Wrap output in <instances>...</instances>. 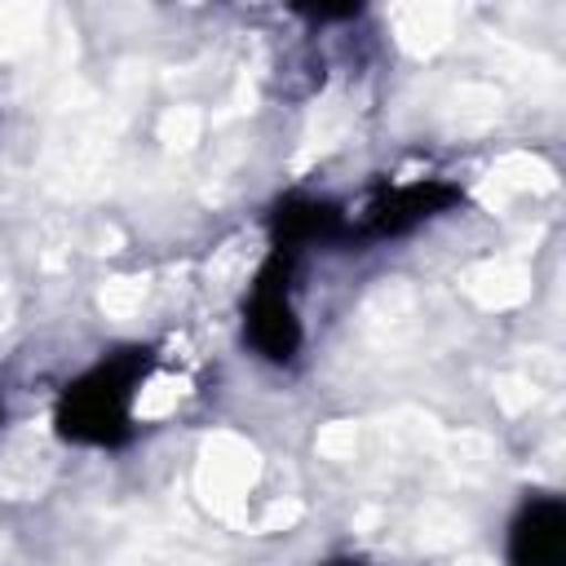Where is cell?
<instances>
[{
    "label": "cell",
    "mask_w": 566,
    "mask_h": 566,
    "mask_svg": "<svg viewBox=\"0 0 566 566\" xmlns=\"http://www.w3.org/2000/svg\"><path fill=\"white\" fill-rule=\"evenodd\" d=\"M155 354L146 345H119L102 354L88 371H80L53 407L57 438L75 447H124L133 438V402L142 380L150 376Z\"/></svg>",
    "instance_id": "6da1fadb"
},
{
    "label": "cell",
    "mask_w": 566,
    "mask_h": 566,
    "mask_svg": "<svg viewBox=\"0 0 566 566\" xmlns=\"http://www.w3.org/2000/svg\"><path fill=\"white\" fill-rule=\"evenodd\" d=\"M292 270H296L292 256L265 252L261 270L248 283V296H243V340L265 363H292L305 340L301 314L292 301Z\"/></svg>",
    "instance_id": "7a4b0ae2"
},
{
    "label": "cell",
    "mask_w": 566,
    "mask_h": 566,
    "mask_svg": "<svg viewBox=\"0 0 566 566\" xmlns=\"http://www.w3.org/2000/svg\"><path fill=\"white\" fill-rule=\"evenodd\" d=\"M455 203H464L460 186L438 181V177H424V181H411V186H385L363 203L358 217H349V234L345 239H354V243L402 239V234L420 230L424 221L451 212Z\"/></svg>",
    "instance_id": "3957f363"
},
{
    "label": "cell",
    "mask_w": 566,
    "mask_h": 566,
    "mask_svg": "<svg viewBox=\"0 0 566 566\" xmlns=\"http://www.w3.org/2000/svg\"><path fill=\"white\" fill-rule=\"evenodd\" d=\"M345 234H349V212H340V203L318 195H283L270 212V252H283L292 261L305 248L345 243Z\"/></svg>",
    "instance_id": "277c9868"
},
{
    "label": "cell",
    "mask_w": 566,
    "mask_h": 566,
    "mask_svg": "<svg viewBox=\"0 0 566 566\" xmlns=\"http://www.w3.org/2000/svg\"><path fill=\"white\" fill-rule=\"evenodd\" d=\"M509 566H566V504L526 495L509 522Z\"/></svg>",
    "instance_id": "5b68a950"
},
{
    "label": "cell",
    "mask_w": 566,
    "mask_h": 566,
    "mask_svg": "<svg viewBox=\"0 0 566 566\" xmlns=\"http://www.w3.org/2000/svg\"><path fill=\"white\" fill-rule=\"evenodd\" d=\"M318 566H371L367 557H354V553H340V557H327V562H318Z\"/></svg>",
    "instance_id": "8992f818"
},
{
    "label": "cell",
    "mask_w": 566,
    "mask_h": 566,
    "mask_svg": "<svg viewBox=\"0 0 566 566\" xmlns=\"http://www.w3.org/2000/svg\"><path fill=\"white\" fill-rule=\"evenodd\" d=\"M0 420H4V402H0Z\"/></svg>",
    "instance_id": "52a82bcc"
}]
</instances>
